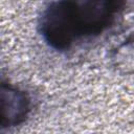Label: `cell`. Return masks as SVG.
<instances>
[{
    "label": "cell",
    "mask_w": 134,
    "mask_h": 134,
    "mask_svg": "<svg viewBox=\"0 0 134 134\" xmlns=\"http://www.w3.org/2000/svg\"><path fill=\"white\" fill-rule=\"evenodd\" d=\"M128 0H54L43 10L39 32L55 51L98 37L121 15Z\"/></svg>",
    "instance_id": "1"
},
{
    "label": "cell",
    "mask_w": 134,
    "mask_h": 134,
    "mask_svg": "<svg viewBox=\"0 0 134 134\" xmlns=\"http://www.w3.org/2000/svg\"><path fill=\"white\" fill-rule=\"evenodd\" d=\"M1 121L0 129H10L23 124L31 111V97L19 87L1 82L0 87Z\"/></svg>",
    "instance_id": "2"
}]
</instances>
